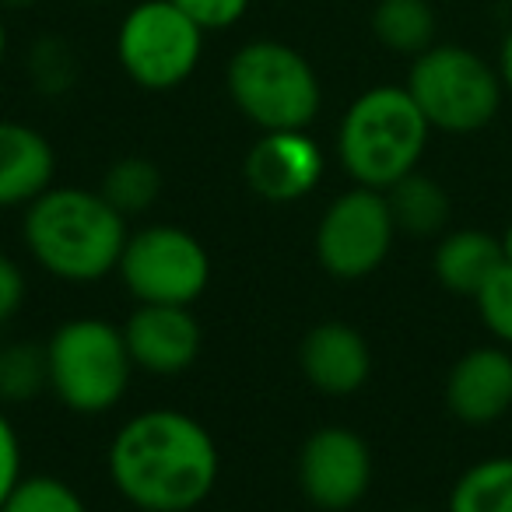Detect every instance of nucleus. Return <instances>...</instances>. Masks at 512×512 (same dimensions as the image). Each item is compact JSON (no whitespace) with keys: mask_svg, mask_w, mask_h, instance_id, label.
Here are the masks:
<instances>
[{"mask_svg":"<svg viewBox=\"0 0 512 512\" xmlns=\"http://www.w3.org/2000/svg\"><path fill=\"white\" fill-rule=\"evenodd\" d=\"M218 470L214 435L183 411H141L109 442V477L141 512H193Z\"/></svg>","mask_w":512,"mask_h":512,"instance_id":"obj_1","label":"nucleus"},{"mask_svg":"<svg viewBox=\"0 0 512 512\" xmlns=\"http://www.w3.org/2000/svg\"><path fill=\"white\" fill-rule=\"evenodd\" d=\"M25 246L46 274L71 285L102 281L120 267L127 218L99 190L50 186L25 207Z\"/></svg>","mask_w":512,"mask_h":512,"instance_id":"obj_2","label":"nucleus"},{"mask_svg":"<svg viewBox=\"0 0 512 512\" xmlns=\"http://www.w3.org/2000/svg\"><path fill=\"white\" fill-rule=\"evenodd\" d=\"M432 127L404 85L365 88L341 116L337 158L358 186L390 190L421 165Z\"/></svg>","mask_w":512,"mask_h":512,"instance_id":"obj_3","label":"nucleus"},{"mask_svg":"<svg viewBox=\"0 0 512 512\" xmlns=\"http://www.w3.org/2000/svg\"><path fill=\"white\" fill-rule=\"evenodd\" d=\"M225 88L232 106L260 134L267 130H309L320 116L323 88L316 67L281 39H253L228 60Z\"/></svg>","mask_w":512,"mask_h":512,"instance_id":"obj_4","label":"nucleus"},{"mask_svg":"<svg viewBox=\"0 0 512 512\" xmlns=\"http://www.w3.org/2000/svg\"><path fill=\"white\" fill-rule=\"evenodd\" d=\"M404 88L418 102L428 127L456 137L491 127L505 99L498 67L460 43H435L414 57Z\"/></svg>","mask_w":512,"mask_h":512,"instance_id":"obj_5","label":"nucleus"},{"mask_svg":"<svg viewBox=\"0 0 512 512\" xmlns=\"http://www.w3.org/2000/svg\"><path fill=\"white\" fill-rule=\"evenodd\" d=\"M50 390L74 414H106L123 400L134 376L123 330L99 316H74L46 341Z\"/></svg>","mask_w":512,"mask_h":512,"instance_id":"obj_6","label":"nucleus"},{"mask_svg":"<svg viewBox=\"0 0 512 512\" xmlns=\"http://www.w3.org/2000/svg\"><path fill=\"white\" fill-rule=\"evenodd\" d=\"M204 36L172 0H141L123 15L116 60L137 88L172 92L186 85L204 57Z\"/></svg>","mask_w":512,"mask_h":512,"instance_id":"obj_7","label":"nucleus"},{"mask_svg":"<svg viewBox=\"0 0 512 512\" xmlns=\"http://www.w3.org/2000/svg\"><path fill=\"white\" fill-rule=\"evenodd\" d=\"M116 274L137 306H193L211 285V256L186 228L144 225L127 235Z\"/></svg>","mask_w":512,"mask_h":512,"instance_id":"obj_8","label":"nucleus"},{"mask_svg":"<svg viewBox=\"0 0 512 512\" xmlns=\"http://www.w3.org/2000/svg\"><path fill=\"white\" fill-rule=\"evenodd\" d=\"M397 239L390 204L383 190L351 186L320 214L316 260L337 281H362L386 264Z\"/></svg>","mask_w":512,"mask_h":512,"instance_id":"obj_9","label":"nucleus"},{"mask_svg":"<svg viewBox=\"0 0 512 512\" xmlns=\"http://www.w3.org/2000/svg\"><path fill=\"white\" fill-rule=\"evenodd\" d=\"M299 488L316 509L348 512L372 488V449L355 428L323 425L299 449Z\"/></svg>","mask_w":512,"mask_h":512,"instance_id":"obj_10","label":"nucleus"},{"mask_svg":"<svg viewBox=\"0 0 512 512\" xmlns=\"http://www.w3.org/2000/svg\"><path fill=\"white\" fill-rule=\"evenodd\" d=\"M327 158L309 130H267L246 155V183L271 204H295L320 186Z\"/></svg>","mask_w":512,"mask_h":512,"instance_id":"obj_11","label":"nucleus"},{"mask_svg":"<svg viewBox=\"0 0 512 512\" xmlns=\"http://www.w3.org/2000/svg\"><path fill=\"white\" fill-rule=\"evenodd\" d=\"M134 369L148 376H183L200 355V323L190 306H137L123 323Z\"/></svg>","mask_w":512,"mask_h":512,"instance_id":"obj_12","label":"nucleus"},{"mask_svg":"<svg viewBox=\"0 0 512 512\" xmlns=\"http://www.w3.org/2000/svg\"><path fill=\"white\" fill-rule=\"evenodd\" d=\"M446 411L460 425H495L512 411V351L481 344L463 351L446 376Z\"/></svg>","mask_w":512,"mask_h":512,"instance_id":"obj_13","label":"nucleus"},{"mask_svg":"<svg viewBox=\"0 0 512 512\" xmlns=\"http://www.w3.org/2000/svg\"><path fill=\"white\" fill-rule=\"evenodd\" d=\"M302 376L327 397H351L372 376V348L362 330L344 320H323L299 344Z\"/></svg>","mask_w":512,"mask_h":512,"instance_id":"obj_14","label":"nucleus"},{"mask_svg":"<svg viewBox=\"0 0 512 512\" xmlns=\"http://www.w3.org/2000/svg\"><path fill=\"white\" fill-rule=\"evenodd\" d=\"M57 176V151L36 127L0 120V211L29 207Z\"/></svg>","mask_w":512,"mask_h":512,"instance_id":"obj_15","label":"nucleus"},{"mask_svg":"<svg viewBox=\"0 0 512 512\" xmlns=\"http://www.w3.org/2000/svg\"><path fill=\"white\" fill-rule=\"evenodd\" d=\"M505 264L502 239L484 228H449L435 239L432 271L446 292L460 299H474L481 285Z\"/></svg>","mask_w":512,"mask_h":512,"instance_id":"obj_16","label":"nucleus"},{"mask_svg":"<svg viewBox=\"0 0 512 512\" xmlns=\"http://www.w3.org/2000/svg\"><path fill=\"white\" fill-rule=\"evenodd\" d=\"M383 193L386 204H390L397 235H407V239H439V235L449 232L453 200H449L446 186L428 176V172L414 169L411 176L397 179Z\"/></svg>","mask_w":512,"mask_h":512,"instance_id":"obj_17","label":"nucleus"},{"mask_svg":"<svg viewBox=\"0 0 512 512\" xmlns=\"http://www.w3.org/2000/svg\"><path fill=\"white\" fill-rule=\"evenodd\" d=\"M372 36L397 57H421L439 43V15L428 0H379L372 8Z\"/></svg>","mask_w":512,"mask_h":512,"instance_id":"obj_18","label":"nucleus"},{"mask_svg":"<svg viewBox=\"0 0 512 512\" xmlns=\"http://www.w3.org/2000/svg\"><path fill=\"white\" fill-rule=\"evenodd\" d=\"M162 190H165L162 169H158L151 158H141V155L116 158V162L102 172V183H99V193L127 221L148 214L151 207L162 200Z\"/></svg>","mask_w":512,"mask_h":512,"instance_id":"obj_19","label":"nucleus"},{"mask_svg":"<svg viewBox=\"0 0 512 512\" xmlns=\"http://www.w3.org/2000/svg\"><path fill=\"white\" fill-rule=\"evenodd\" d=\"M446 512H512V456H488L463 470Z\"/></svg>","mask_w":512,"mask_h":512,"instance_id":"obj_20","label":"nucleus"},{"mask_svg":"<svg viewBox=\"0 0 512 512\" xmlns=\"http://www.w3.org/2000/svg\"><path fill=\"white\" fill-rule=\"evenodd\" d=\"M46 386H50L46 344L22 341L0 348V400L25 404V400H36Z\"/></svg>","mask_w":512,"mask_h":512,"instance_id":"obj_21","label":"nucleus"},{"mask_svg":"<svg viewBox=\"0 0 512 512\" xmlns=\"http://www.w3.org/2000/svg\"><path fill=\"white\" fill-rule=\"evenodd\" d=\"M0 512H88L85 498L53 474H22Z\"/></svg>","mask_w":512,"mask_h":512,"instance_id":"obj_22","label":"nucleus"},{"mask_svg":"<svg viewBox=\"0 0 512 512\" xmlns=\"http://www.w3.org/2000/svg\"><path fill=\"white\" fill-rule=\"evenodd\" d=\"M474 306L484 330L495 337V344L512 348V267L509 264H502L484 281L481 292L474 295Z\"/></svg>","mask_w":512,"mask_h":512,"instance_id":"obj_23","label":"nucleus"},{"mask_svg":"<svg viewBox=\"0 0 512 512\" xmlns=\"http://www.w3.org/2000/svg\"><path fill=\"white\" fill-rule=\"evenodd\" d=\"M32 81L46 95L71 92L74 81H78V60H74V50L64 39L46 36L32 46Z\"/></svg>","mask_w":512,"mask_h":512,"instance_id":"obj_24","label":"nucleus"},{"mask_svg":"<svg viewBox=\"0 0 512 512\" xmlns=\"http://www.w3.org/2000/svg\"><path fill=\"white\" fill-rule=\"evenodd\" d=\"M172 4L204 32L232 29L249 11V0H172Z\"/></svg>","mask_w":512,"mask_h":512,"instance_id":"obj_25","label":"nucleus"},{"mask_svg":"<svg viewBox=\"0 0 512 512\" xmlns=\"http://www.w3.org/2000/svg\"><path fill=\"white\" fill-rule=\"evenodd\" d=\"M18 481H22V442H18V432L8 421V414L0 411V505Z\"/></svg>","mask_w":512,"mask_h":512,"instance_id":"obj_26","label":"nucleus"},{"mask_svg":"<svg viewBox=\"0 0 512 512\" xmlns=\"http://www.w3.org/2000/svg\"><path fill=\"white\" fill-rule=\"evenodd\" d=\"M25 302V274L8 253H0V323L22 309Z\"/></svg>","mask_w":512,"mask_h":512,"instance_id":"obj_27","label":"nucleus"},{"mask_svg":"<svg viewBox=\"0 0 512 512\" xmlns=\"http://www.w3.org/2000/svg\"><path fill=\"white\" fill-rule=\"evenodd\" d=\"M498 74H502V85L505 92L512 95V29L502 36V46H498V60H495Z\"/></svg>","mask_w":512,"mask_h":512,"instance_id":"obj_28","label":"nucleus"},{"mask_svg":"<svg viewBox=\"0 0 512 512\" xmlns=\"http://www.w3.org/2000/svg\"><path fill=\"white\" fill-rule=\"evenodd\" d=\"M498 239H502V256H505V264L512 267V221H509V228H505V232L498 235Z\"/></svg>","mask_w":512,"mask_h":512,"instance_id":"obj_29","label":"nucleus"},{"mask_svg":"<svg viewBox=\"0 0 512 512\" xmlns=\"http://www.w3.org/2000/svg\"><path fill=\"white\" fill-rule=\"evenodd\" d=\"M4 60H8V25L0 18V67H4Z\"/></svg>","mask_w":512,"mask_h":512,"instance_id":"obj_30","label":"nucleus"},{"mask_svg":"<svg viewBox=\"0 0 512 512\" xmlns=\"http://www.w3.org/2000/svg\"><path fill=\"white\" fill-rule=\"evenodd\" d=\"M0 4H8V8H29V4H36V0H0Z\"/></svg>","mask_w":512,"mask_h":512,"instance_id":"obj_31","label":"nucleus"},{"mask_svg":"<svg viewBox=\"0 0 512 512\" xmlns=\"http://www.w3.org/2000/svg\"><path fill=\"white\" fill-rule=\"evenodd\" d=\"M411 512H428V509H411Z\"/></svg>","mask_w":512,"mask_h":512,"instance_id":"obj_32","label":"nucleus"},{"mask_svg":"<svg viewBox=\"0 0 512 512\" xmlns=\"http://www.w3.org/2000/svg\"><path fill=\"white\" fill-rule=\"evenodd\" d=\"M95 4H99V0H95Z\"/></svg>","mask_w":512,"mask_h":512,"instance_id":"obj_33","label":"nucleus"}]
</instances>
